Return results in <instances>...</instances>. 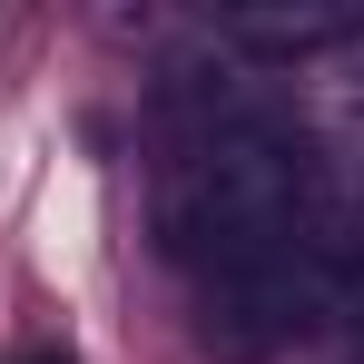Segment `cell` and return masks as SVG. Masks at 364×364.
<instances>
[{"instance_id": "8992f818", "label": "cell", "mask_w": 364, "mask_h": 364, "mask_svg": "<svg viewBox=\"0 0 364 364\" xmlns=\"http://www.w3.org/2000/svg\"><path fill=\"white\" fill-rule=\"evenodd\" d=\"M345 79H355V99H364V40H355V60H345Z\"/></svg>"}, {"instance_id": "7a4b0ae2", "label": "cell", "mask_w": 364, "mask_h": 364, "mask_svg": "<svg viewBox=\"0 0 364 364\" xmlns=\"http://www.w3.org/2000/svg\"><path fill=\"white\" fill-rule=\"evenodd\" d=\"M335 296H345V246H335V227H315V237L286 246V256L217 276V286H207V325H197V335H207L217 355H276V345L315 335Z\"/></svg>"}, {"instance_id": "277c9868", "label": "cell", "mask_w": 364, "mask_h": 364, "mask_svg": "<svg viewBox=\"0 0 364 364\" xmlns=\"http://www.w3.org/2000/svg\"><path fill=\"white\" fill-rule=\"evenodd\" d=\"M345 335H355V355H364V276L345 286Z\"/></svg>"}, {"instance_id": "5b68a950", "label": "cell", "mask_w": 364, "mask_h": 364, "mask_svg": "<svg viewBox=\"0 0 364 364\" xmlns=\"http://www.w3.org/2000/svg\"><path fill=\"white\" fill-rule=\"evenodd\" d=\"M10 364H79V355H69V345H20Z\"/></svg>"}, {"instance_id": "6da1fadb", "label": "cell", "mask_w": 364, "mask_h": 364, "mask_svg": "<svg viewBox=\"0 0 364 364\" xmlns=\"http://www.w3.org/2000/svg\"><path fill=\"white\" fill-rule=\"evenodd\" d=\"M325 227V187H315V148H305L286 119H237L187 138L158 178V246L197 266L207 286L237 276V266H266Z\"/></svg>"}, {"instance_id": "3957f363", "label": "cell", "mask_w": 364, "mask_h": 364, "mask_svg": "<svg viewBox=\"0 0 364 364\" xmlns=\"http://www.w3.org/2000/svg\"><path fill=\"white\" fill-rule=\"evenodd\" d=\"M217 50L237 60H315V50H355L364 40V0H237L207 20Z\"/></svg>"}]
</instances>
